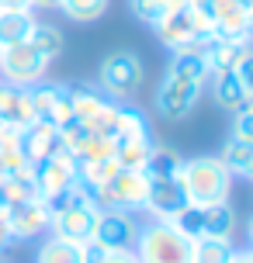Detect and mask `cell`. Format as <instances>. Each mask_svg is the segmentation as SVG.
I'll return each instance as SVG.
<instances>
[{"mask_svg":"<svg viewBox=\"0 0 253 263\" xmlns=\"http://www.w3.org/2000/svg\"><path fill=\"white\" fill-rule=\"evenodd\" d=\"M153 139H149V132H135V135H121L115 139V159H118L121 170H142L146 166L149 153H153Z\"/></svg>","mask_w":253,"mask_h":263,"instance_id":"15","label":"cell"},{"mask_svg":"<svg viewBox=\"0 0 253 263\" xmlns=\"http://www.w3.org/2000/svg\"><path fill=\"white\" fill-rule=\"evenodd\" d=\"M215 101H219V107L222 111H243V107L250 104V93H246V87H243V80L236 69H229V73H215Z\"/></svg>","mask_w":253,"mask_h":263,"instance_id":"18","label":"cell"},{"mask_svg":"<svg viewBox=\"0 0 253 263\" xmlns=\"http://www.w3.org/2000/svg\"><path fill=\"white\" fill-rule=\"evenodd\" d=\"M205 52V63H208V73H229V69H240V63L253 52L246 42H236V39H208L201 45Z\"/></svg>","mask_w":253,"mask_h":263,"instance_id":"14","label":"cell"},{"mask_svg":"<svg viewBox=\"0 0 253 263\" xmlns=\"http://www.w3.org/2000/svg\"><path fill=\"white\" fill-rule=\"evenodd\" d=\"M142 80H146L142 59L135 52H129V49H118V52H111L101 63V87H104V93L118 97V101L135 97L139 87H142Z\"/></svg>","mask_w":253,"mask_h":263,"instance_id":"4","label":"cell"},{"mask_svg":"<svg viewBox=\"0 0 253 263\" xmlns=\"http://www.w3.org/2000/svg\"><path fill=\"white\" fill-rule=\"evenodd\" d=\"M229 263H253V253H232Z\"/></svg>","mask_w":253,"mask_h":263,"instance_id":"41","label":"cell"},{"mask_svg":"<svg viewBox=\"0 0 253 263\" xmlns=\"http://www.w3.org/2000/svg\"><path fill=\"white\" fill-rule=\"evenodd\" d=\"M170 73L191 80V83H198V87H205V80L212 77L201 45H194V49H177V52H173V63H170Z\"/></svg>","mask_w":253,"mask_h":263,"instance_id":"20","label":"cell"},{"mask_svg":"<svg viewBox=\"0 0 253 263\" xmlns=\"http://www.w3.org/2000/svg\"><path fill=\"white\" fill-rule=\"evenodd\" d=\"M97 215L101 211L91 208V204H59L52 208V222H49V232L59 239H69V242H87L94 239V225H97Z\"/></svg>","mask_w":253,"mask_h":263,"instance_id":"10","label":"cell"},{"mask_svg":"<svg viewBox=\"0 0 253 263\" xmlns=\"http://www.w3.org/2000/svg\"><path fill=\"white\" fill-rule=\"evenodd\" d=\"M28 166H35V163H31L21 149H0V180H4V177H14V173H21V170H28Z\"/></svg>","mask_w":253,"mask_h":263,"instance_id":"32","label":"cell"},{"mask_svg":"<svg viewBox=\"0 0 253 263\" xmlns=\"http://www.w3.org/2000/svg\"><path fill=\"white\" fill-rule=\"evenodd\" d=\"M45 121H49V125H56L59 132L69 128V125H77V115H73V101H69V87H63V83H59V93H56V101H52V107H49Z\"/></svg>","mask_w":253,"mask_h":263,"instance_id":"29","label":"cell"},{"mask_svg":"<svg viewBox=\"0 0 253 263\" xmlns=\"http://www.w3.org/2000/svg\"><path fill=\"white\" fill-rule=\"evenodd\" d=\"M107 4H111V0H63L59 7H63V14L73 17V21H97V17L107 14Z\"/></svg>","mask_w":253,"mask_h":263,"instance_id":"28","label":"cell"},{"mask_svg":"<svg viewBox=\"0 0 253 263\" xmlns=\"http://www.w3.org/2000/svg\"><path fill=\"white\" fill-rule=\"evenodd\" d=\"M243 177H246V180H250V184H253V156H250V163L243 166Z\"/></svg>","mask_w":253,"mask_h":263,"instance_id":"43","label":"cell"},{"mask_svg":"<svg viewBox=\"0 0 253 263\" xmlns=\"http://www.w3.org/2000/svg\"><path fill=\"white\" fill-rule=\"evenodd\" d=\"M63 0H31V7H45V11H56Z\"/></svg>","mask_w":253,"mask_h":263,"instance_id":"40","label":"cell"},{"mask_svg":"<svg viewBox=\"0 0 253 263\" xmlns=\"http://www.w3.org/2000/svg\"><path fill=\"white\" fill-rule=\"evenodd\" d=\"M236 73H240V80H243V87H246V93L253 97V52L240 63V69H236Z\"/></svg>","mask_w":253,"mask_h":263,"instance_id":"37","label":"cell"},{"mask_svg":"<svg viewBox=\"0 0 253 263\" xmlns=\"http://www.w3.org/2000/svg\"><path fill=\"white\" fill-rule=\"evenodd\" d=\"M250 242H253V218H250Z\"/></svg>","mask_w":253,"mask_h":263,"instance_id":"46","label":"cell"},{"mask_svg":"<svg viewBox=\"0 0 253 263\" xmlns=\"http://www.w3.org/2000/svg\"><path fill=\"white\" fill-rule=\"evenodd\" d=\"M39 184H35V166L4 177L0 180V208H14V204H25V201H39Z\"/></svg>","mask_w":253,"mask_h":263,"instance_id":"16","label":"cell"},{"mask_svg":"<svg viewBox=\"0 0 253 263\" xmlns=\"http://www.w3.org/2000/svg\"><path fill=\"white\" fill-rule=\"evenodd\" d=\"M170 11H173L170 0H132V14L146 25H160Z\"/></svg>","mask_w":253,"mask_h":263,"instance_id":"31","label":"cell"},{"mask_svg":"<svg viewBox=\"0 0 253 263\" xmlns=\"http://www.w3.org/2000/svg\"><path fill=\"white\" fill-rule=\"evenodd\" d=\"M232 229H236V215H232V208H229V201H222V204H208V208H205L201 236L232 239Z\"/></svg>","mask_w":253,"mask_h":263,"instance_id":"22","label":"cell"},{"mask_svg":"<svg viewBox=\"0 0 253 263\" xmlns=\"http://www.w3.org/2000/svg\"><path fill=\"white\" fill-rule=\"evenodd\" d=\"M63 149V132L49 125V121H35V125H28L21 128V153H25L31 163H42V159L56 156Z\"/></svg>","mask_w":253,"mask_h":263,"instance_id":"13","label":"cell"},{"mask_svg":"<svg viewBox=\"0 0 253 263\" xmlns=\"http://www.w3.org/2000/svg\"><path fill=\"white\" fill-rule=\"evenodd\" d=\"M243 4V11H246V17H250V25H253V0H240Z\"/></svg>","mask_w":253,"mask_h":263,"instance_id":"42","label":"cell"},{"mask_svg":"<svg viewBox=\"0 0 253 263\" xmlns=\"http://www.w3.org/2000/svg\"><path fill=\"white\" fill-rule=\"evenodd\" d=\"M198 97H201L198 83H191V80H184V77H177V73L167 69L160 90H156V111H160L163 118H170V121H180V118H187V115L194 111Z\"/></svg>","mask_w":253,"mask_h":263,"instance_id":"8","label":"cell"},{"mask_svg":"<svg viewBox=\"0 0 253 263\" xmlns=\"http://www.w3.org/2000/svg\"><path fill=\"white\" fill-rule=\"evenodd\" d=\"M17 239H14L11 232V222H7V208H0V253L7 250V246H14Z\"/></svg>","mask_w":253,"mask_h":263,"instance_id":"36","label":"cell"},{"mask_svg":"<svg viewBox=\"0 0 253 263\" xmlns=\"http://www.w3.org/2000/svg\"><path fill=\"white\" fill-rule=\"evenodd\" d=\"M35 14L31 11H0V49H11L28 42V35L35 31Z\"/></svg>","mask_w":253,"mask_h":263,"instance_id":"19","label":"cell"},{"mask_svg":"<svg viewBox=\"0 0 253 263\" xmlns=\"http://www.w3.org/2000/svg\"><path fill=\"white\" fill-rule=\"evenodd\" d=\"M28 45H31L39 55H45V59L52 63L56 55H63V45H66V39H63V31H59L56 25H35V31L28 35Z\"/></svg>","mask_w":253,"mask_h":263,"instance_id":"26","label":"cell"},{"mask_svg":"<svg viewBox=\"0 0 253 263\" xmlns=\"http://www.w3.org/2000/svg\"><path fill=\"white\" fill-rule=\"evenodd\" d=\"M49 73V59L39 55L28 42L21 45H11V49H0V80L7 87H17V90H28L42 83Z\"/></svg>","mask_w":253,"mask_h":263,"instance_id":"3","label":"cell"},{"mask_svg":"<svg viewBox=\"0 0 253 263\" xmlns=\"http://www.w3.org/2000/svg\"><path fill=\"white\" fill-rule=\"evenodd\" d=\"M191 201L184 194V184L180 177H160V180H149V194H146V208L153 218L160 222H170L177 211H184Z\"/></svg>","mask_w":253,"mask_h":263,"instance_id":"11","label":"cell"},{"mask_svg":"<svg viewBox=\"0 0 253 263\" xmlns=\"http://www.w3.org/2000/svg\"><path fill=\"white\" fill-rule=\"evenodd\" d=\"M107 250L97 242V239H87V242H80V263H104Z\"/></svg>","mask_w":253,"mask_h":263,"instance_id":"35","label":"cell"},{"mask_svg":"<svg viewBox=\"0 0 253 263\" xmlns=\"http://www.w3.org/2000/svg\"><path fill=\"white\" fill-rule=\"evenodd\" d=\"M104 263H139L135 260V253L132 250H115V253H107Z\"/></svg>","mask_w":253,"mask_h":263,"instance_id":"38","label":"cell"},{"mask_svg":"<svg viewBox=\"0 0 253 263\" xmlns=\"http://www.w3.org/2000/svg\"><path fill=\"white\" fill-rule=\"evenodd\" d=\"M253 156V145L250 142H243V139H236V135H229V142L222 145V163L229 166V173H243V166L250 163Z\"/></svg>","mask_w":253,"mask_h":263,"instance_id":"30","label":"cell"},{"mask_svg":"<svg viewBox=\"0 0 253 263\" xmlns=\"http://www.w3.org/2000/svg\"><path fill=\"white\" fill-rule=\"evenodd\" d=\"M94 239L104 246L107 253L115 250H132L135 239H139V225H135L132 211L121 208H104L97 215V225H94Z\"/></svg>","mask_w":253,"mask_h":263,"instance_id":"9","label":"cell"},{"mask_svg":"<svg viewBox=\"0 0 253 263\" xmlns=\"http://www.w3.org/2000/svg\"><path fill=\"white\" fill-rule=\"evenodd\" d=\"M35 121H39V118H35V107H31V93L11 87L7 97H4V104H0V125L28 128V125H35Z\"/></svg>","mask_w":253,"mask_h":263,"instance_id":"17","label":"cell"},{"mask_svg":"<svg viewBox=\"0 0 253 263\" xmlns=\"http://www.w3.org/2000/svg\"><path fill=\"white\" fill-rule=\"evenodd\" d=\"M39 263H80V242H69V239H45L39 250Z\"/></svg>","mask_w":253,"mask_h":263,"instance_id":"27","label":"cell"},{"mask_svg":"<svg viewBox=\"0 0 253 263\" xmlns=\"http://www.w3.org/2000/svg\"><path fill=\"white\" fill-rule=\"evenodd\" d=\"M156 28V35H160V42L167 45V49H194V45H205L208 42V35H205V28L198 25V17H194V11L187 7V4H180V7H173L167 17H163Z\"/></svg>","mask_w":253,"mask_h":263,"instance_id":"6","label":"cell"},{"mask_svg":"<svg viewBox=\"0 0 253 263\" xmlns=\"http://www.w3.org/2000/svg\"><path fill=\"white\" fill-rule=\"evenodd\" d=\"M180 166H184V156H180L177 149L153 145V153H149L142 173H146L149 180H160V177H177V173H180Z\"/></svg>","mask_w":253,"mask_h":263,"instance_id":"23","label":"cell"},{"mask_svg":"<svg viewBox=\"0 0 253 263\" xmlns=\"http://www.w3.org/2000/svg\"><path fill=\"white\" fill-rule=\"evenodd\" d=\"M118 159L115 156H104V159H77V180H83V184L91 187H101L107 184L115 173H118Z\"/></svg>","mask_w":253,"mask_h":263,"instance_id":"25","label":"cell"},{"mask_svg":"<svg viewBox=\"0 0 253 263\" xmlns=\"http://www.w3.org/2000/svg\"><path fill=\"white\" fill-rule=\"evenodd\" d=\"M180 184H184V194L191 204L198 208H208V204H222L229 201V191H232V173L219 156H198V159H184L180 166Z\"/></svg>","mask_w":253,"mask_h":263,"instance_id":"1","label":"cell"},{"mask_svg":"<svg viewBox=\"0 0 253 263\" xmlns=\"http://www.w3.org/2000/svg\"><path fill=\"white\" fill-rule=\"evenodd\" d=\"M250 107H253V97H250Z\"/></svg>","mask_w":253,"mask_h":263,"instance_id":"47","label":"cell"},{"mask_svg":"<svg viewBox=\"0 0 253 263\" xmlns=\"http://www.w3.org/2000/svg\"><path fill=\"white\" fill-rule=\"evenodd\" d=\"M77 180V159L69 156L66 149H59L56 156L35 163V184L45 204H52L56 197H63L69 191V184Z\"/></svg>","mask_w":253,"mask_h":263,"instance_id":"7","label":"cell"},{"mask_svg":"<svg viewBox=\"0 0 253 263\" xmlns=\"http://www.w3.org/2000/svg\"><path fill=\"white\" fill-rule=\"evenodd\" d=\"M135 132H146V118H142L135 107L121 104V111H118V139L121 135H135Z\"/></svg>","mask_w":253,"mask_h":263,"instance_id":"33","label":"cell"},{"mask_svg":"<svg viewBox=\"0 0 253 263\" xmlns=\"http://www.w3.org/2000/svg\"><path fill=\"white\" fill-rule=\"evenodd\" d=\"M170 4H173V7H180V4H187V0H170Z\"/></svg>","mask_w":253,"mask_h":263,"instance_id":"45","label":"cell"},{"mask_svg":"<svg viewBox=\"0 0 253 263\" xmlns=\"http://www.w3.org/2000/svg\"><path fill=\"white\" fill-rule=\"evenodd\" d=\"M7 90H11V87H7V83L0 80V104H4V97H7Z\"/></svg>","mask_w":253,"mask_h":263,"instance_id":"44","label":"cell"},{"mask_svg":"<svg viewBox=\"0 0 253 263\" xmlns=\"http://www.w3.org/2000/svg\"><path fill=\"white\" fill-rule=\"evenodd\" d=\"M191 246H194V239L177 232L170 222L153 218L146 229H139L132 253L139 263H191Z\"/></svg>","mask_w":253,"mask_h":263,"instance_id":"2","label":"cell"},{"mask_svg":"<svg viewBox=\"0 0 253 263\" xmlns=\"http://www.w3.org/2000/svg\"><path fill=\"white\" fill-rule=\"evenodd\" d=\"M0 11H31V0H0Z\"/></svg>","mask_w":253,"mask_h":263,"instance_id":"39","label":"cell"},{"mask_svg":"<svg viewBox=\"0 0 253 263\" xmlns=\"http://www.w3.org/2000/svg\"><path fill=\"white\" fill-rule=\"evenodd\" d=\"M146 194H149L146 173L142 170H118L107 184H101V211L104 208H121V211L146 208Z\"/></svg>","mask_w":253,"mask_h":263,"instance_id":"5","label":"cell"},{"mask_svg":"<svg viewBox=\"0 0 253 263\" xmlns=\"http://www.w3.org/2000/svg\"><path fill=\"white\" fill-rule=\"evenodd\" d=\"M7 222H11L14 239H35L42 232H49V222H52V208L45 201H25V204H14L7 208Z\"/></svg>","mask_w":253,"mask_h":263,"instance_id":"12","label":"cell"},{"mask_svg":"<svg viewBox=\"0 0 253 263\" xmlns=\"http://www.w3.org/2000/svg\"><path fill=\"white\" fill-rule=\"evenodd\" d=\"M232 239H212V236H201L194 239L191 246V263H229L232 260Z\"/></svg>","mask_w":253,"mask_h":263,"instance_id":"24","label":"cell"},{"mask_svg":"<svg viewBox=\"0 0 253 263\" xmlns=\"http://www.w3.org/2000/svg\"><path fill=\"white\" fill-rule=\"evenodd\" d=\"M69 101H73V115L80 125H87L91 118L101 115V107L107 104V97L91 83H69Z\"/></svg>","mask_w":253,"mask_h":263,"instance_id":"21","label":"cell"},{"mask_svg":"<svg viewBox=\"0 0 253 263\" xmlns=\"http://www.w3.org/2000/svg\"><path fill=\"white\" fill-rule=\"evenodd\" d=\"M232 135L253 145V107H250V104L243 107V111H236V125H232Z\"/></svg>","mask_w":253,"mask_h":263,"instance_id":"34","label":"cell"}]
</instances>
